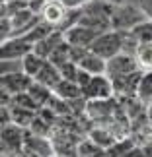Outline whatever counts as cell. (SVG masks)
I'll use <instances>...</instances> for the list:
<instances>
[{
	"label": "cell",
	"instance_id": "obj_1",
	"mask_svg": "<svg viewBox=\"0 0 152 157\" xmlns=\"http://www.w3.org/2000/svg\"><path fill=\"white\" fill-rule=\"evenodd\" d=\"M144 20H148V14L142 12L138 6L131 2H123L113 8L111 14V29L117 31H133L138 23H142Z\"/></svg>",
	"mask_w": 152,
	"mask_h": 157
},
{
	"label": "cell",
	"instance_id": "obj_2",
	"mask_svg": "<svg viewBox=\"0 0 152 157\" xmlns=\"http://www.w3.org/2000/svg\"><path fill=\"white\" fill-rule=\"evenodd\" d=\"M123 35L125 31H117V29H109V31L98 35V39L92 43L90 51L100 54L101 58L111 60L113 56L123 52Z\"/></svg>",
	"mask_w": 152,
	"mask_h": 157
},
{
	"label": "cell",
	"instance_id": "obj_3",
	"mask_svg": "<svg viewBox=\"0 0 152 157\" xmlns=\"http://www.w3.org/2000/svg\"><path fill=\"white\" fill-rule=\"evenodd\" d=\"M82 97L86 101H101V99H111L115 97L113 82L107 74L94 76L86 87H82Z\"/></svg>",
	"mask_w": 152,
	"mask_h": 157
},
{
	"label": "cell",
	"instance_id": "obj_4",
	"mask_svg": "<svg viewBox=\"0 0 152 157\" xmlns=\"http://www.w3.org/2000/svg\"><path fill=\"white\" fill-rule=\"evenodd\" d=\"M142 72L144 70H138V72H133V74H125V76H115L111 78L113 82V89H115V97L125 99V97H137V89H138V83H141V78H142Z\"/></svg>",
	"mask_w": 152,
	"mask_h": 157
},
{
	"label": "cell",
	"instance_id": "obj_5",
	"mask_svg": "<svg viewBox=\"0 0 152 157\" xmlns=\"http://www.w3.org/2000/svg\"><path fill=\"white\" fill-rule=\"evenodd\" d=\"M142 70L141 64H138L137 56H131V54H117L111 60H107V76L115 78V76H125V74H133V72Z\"/></svg>",
	"mask_w": 152,
	"mask_h": 157
},
{
	"label": "cell",
	"instance_id": "obj_6",
	"mask_svg": "<svg viewBox=\"0 0 152 157\" xmlns=\"http://www.w3.org/2000/svg\"><path fill=\"white\" fill-rule=\"evenodd\" d=\"M33 43H29L26 37H12L8 41H4L0 45V56L2 60H16V58H23L27 52L33 51Z\"/></svg>",
	"mask_w": 152,
	"mask_h": 157
},
{
	"label": "cell",
	"instance_id": "obj_7",
	"mask_svg": "<svg viewBox=\"0 0 152 157\" xmlns=\"http://www.w3.org/2000/svg\"><path fill=\"white\" fill-rule=\"evenodd\" d=\"M64 33V41L68 45L72 47H84V49H90L92 47V43L96 39H98V35L100 33H96L94 29H88V27H84V25H74V27H70V29H66Z\"/></svg>",
	"mask_w": 152,
	"mask_h": 157
},
{
	"label": "cell",
	"instance_id": "obj_8",
	"mask_svg": "<svg viewBox=\"0 0 152 157\" xmlns=\"http://www.w3.org/2000/svg\"><path fill=\"white\" fill-rule=\"evenodd\" d=\"M33 83V78L27 76L26 72H16V74H6L0 80L4 91H8L10 95H18V93H26L29 86Z\"/></svg>",
	"mask_w": 152,
	"mask_h": 157
},
{
	"label": "cell",
	"instance_id": "obj_9",
	"mask_svg": "<svg viewBox=\"0 0 152 157\" xmlns=\"http://www.w3.org/2000/svg\"><path fill=\"white\" fill-rule=\"evenodd\" d=\"M64 41V33L63 31H59V29H55V31L51 35H47L45 39H41L39 43H35L33 47V51L39 54V56H43L45 60H49V56L53 54V51L57 49V47L60 45Z\"/></svg>",
	"mask_w": 152,
	"mask_h": 157
},
{
	"label": "cell",
	"instance_id": "obj_10",
	"mask_svg": "<svg viewBox=\"0 0 152 157\" xmlns=\"http://www.w3.org/2000/svg\"><path fill=\"white\" fill-rule=\"evenodd\" d=\"M80 66L82 70H86L90 72L92 76H103V74H107V60L105 58H101L100 54H96L92 51H88V54L80 60Z\"/></svg>",
	"mask_w": 152,
	"mask_h": 157
},
{
	"label": "cell",
	"instance_id": "obj_11",
	"mask_svg": "<svg viewBox=\"0 0 152 157\" xmlns=\"http://www.w3.org/2000/svg\"><path fill=\"white\" fill-rule=\"evenodd\" d=\"M66 10L63 2H47V6L43 8V14H41V20L51 23L55 27H60V23L64 21V16H66Z\"/></svg>",
	"mask_w": 152,
	"mask_h": 157
},
{
	"label": "cell",
	"instance_id": "obj_12",
	"mask_svg": "<svg viewBox=\"0 0 152 157\" xmlns=\"http://www.w3.org/2000/svg\"><path fill=\"white\" fill-rule=\"evenodd\" d=\"M33 80L39 82V83H43V86H47V87H51V89H55V87H57V83L63 80V76H60V72H59L57 66L47 60L45 66L39 70V74L35 76Z\"/></svg>",
	"mask_w": 152,
	"mask_h": 157
},
{
	"label": "cell",
	"instance_id": "obj_13",
	"mask_svg": "<svg viewBox=\"0 0 152 157\" xmlns=\"http://www.w3.org/2000/svg\"><path fill=\"white\" fill-rule=\"evenodd\" d=\"M53 93L57 97L64 99V101H74V99H80L82 97V87L78 86L76 82H70V80H60L57 83V87L53 89Z\"/></svg>",
	"mask_w": 152,
	"mask_h": 157
},
{
	"label": "cell",
	"instance_id": "obj_14",
	"mask_svg": "<svg viewBox=\"0 0 152 157\" xmlns=\"http://www.w3.org/2000/svg\"><path fill=\"white\" fill-rule=\"evenodd\" d=\"M90 140H94L98 146H101L103 149H107V147H111L115 142L119 140V136L115 134L113 130H109L105 128V126H96V128L90 130V134H88Z\"/></svg>",
	"mask_w": 152,
	"mask_h": 157
},
{
	"label": "cell",
	"instance_id": "obj_15",
	"mask_svg": "<svg viewBox=\"0 0 152 157\" xmlns=\"http://www.w3.org/2000/svg\"><path fill=\"white\" fill-rule=\"evenodd\" d=\"M27 93H29V97H31V99L35 101V105H37L39 109H41V107H47V105H49L51 97L55 95L51 87H47V86H43V83L35 82V80H33V83H31V86H29Z\"/></svg>",
	"mask_w": 152,
	"mask_h": 157
},
{
	"label": "cell",
	"instance_id": "obj_16",
	"mask_svg": "<svg viewBox=\"0 0 152 157\" xmlns=\"http://www.w3.org/2000/svg\"><path fill=\"white\" fill-rule=\"evenodd\" d=\"M80 25L84 27H88V29H94L96 33H105L111 29V20L109 17H101V16H90V14H84V10H82V17H80Z\"/></svg>",
	"mask_w": 152,
	"mask_h": 157
},
{
	"label": "cell",
	"instance_id": "obj_17",
	"mask_svg": "<svg viewBox=\"0 0 152 157\" xmlns=\"http://www.w3.org/2000/svg\"><path fill=\"white\" fill-rule=\"evenodd\" d=\"M137 99L146 107L152 105V70L142 72L141 83H138V89H137Z\"/></svg>",
	"mask_w": 152,
	"mask_h": 157
},
{
	"label": "cell",
	"instance_id": "obj_18",
	"mask_svg": "<svg viewBox=\"0 0 152 157\" xmlns=\"http://www.w3.org/2000/svg\"><path fill=\"white\" fill-rule=\"evenodd\" d=\"M76 157H107V155H105V149H103L101 146H98L94 140H90V138H82L80 144H78Z\"/></svg>",
	"mask_w": 152,
	"mask_h": 157
},
{
	"label": "cell",
	"instance_id": "obj_19",
	"mask_svg": "<svg viewBox=\"0 0 152 157\" xmlns=\"http://www.w3.org/2000/svg\"><path fill=\"white\" fill-rule=\"evenodd\" d=\"M22 60H23V72H26L27 76H31V78L37 76V74H39V70L43 68L45 62H47V60H45L43 56H39V54L35 52V51L27 52Z\"/></svg>",
	"mask_w": 152,
	"mask_h": 157
},
{
	"label": "cell",
	"instance_id": "obj_20",
	"mask_svg": "<svg viewBox=\"0 0 152 157\" xmlns=\"http://www.w3.org/2000/svg\"><path fill=\"white\" fill-rule=\"evenodd\" d=\"M135 146H137V142L133 140V136L131 138H119L111 147L105 149V155L107 157H123L127 151H131Z\"/></svg>",
	"mask_w": 152,
	"mask_h": 157
},
{
	"label": "cell",
	"instance_id": "obj_21",
	"mask_svg": "<svg viewBox=\"0 0 152 157\" xmlns=\"http://www.w3.org/2000/svg\"><path fill=\"white\" fill-rule=\"evenodd\" d=\"M131 33L138 41V45H152V17L144 20L142 23H138Z\"/></svg>",
	"mask_w": 152,
	"mask_h": 157
},
{
	"label": "cell",
	"instance_id": "obj_22",
	"mask_svg": "<svg viewBox=\"0 0 152 157\" xmlns=\"http://www.w3.org/2000/svg\"><path fill=\"white\" fill-rule=\"evenodd\" d=\"M113 8L115 6L103 2V0H92L84 10V14H90V16H101V17H109L111 20V14H113Z\"/></svg>",
	"mask_w": 152,
	"mask_h": 157
},
{
	"label": "cell",
	"instance_id": "obj_23",
	"mask_svg": "<svg viewBox=\"0 0 152 157\" xmlns=\"http://www.w3.org/2000/svg\"><path fill=\"white\" fill-rule=\"evenodd\" d=\"M55 29H57V27H55V25H51V23H47V21H43V20H41L39 23H37V25H35L33 29H31V31H29L27 35H23V37H26L27 41H29V43H39V41L41 39H45L47 37V35H51L53 31H55Z\"/></svg>",
	"mask_w": 152,
	"mask_h": 157
},
{
	"label": "cell",
	"instance_id": "obj_24",
	"mask_svg": "<svg viewBox=\"0 0 152 157\" xmlns=\"http://www.w3.org/2000/svg\"><path fill=\"white\" fill-rule=\"evenodd\" d=\"M49 62H53L57 68L66 64V62H70V45L66 43V41H63V43L53 51V54L49 56Z\"/></svg>",
	"mask_w": 152,
	"mask_h": 157
},
{
	"label": "cell",
	"instance_id": "obj_25",
	"mask_svg": "<svg viewBox=\"0 0 152 157\" xmlns=\"http://www.w3.org/2000/svg\"><path fill=\"white\" fill-rule=\"evenodd\" d=\"M137 60L142 70H152V45H141L137 52Z\"/></svg>",
	"mask_w": 152,
	"mask_h": 157
},
{
	"label": "cell",
	"instance_id": "obj_26",
	"mask_svg": "<svg viewBox=\"0 0 152 157\" xmlns=\"http://www.w3.org/2000/svg\"><path fill=\"white\" fill-rule=\"evenodd\" d=\"M0 72L2 76L6 74H16V72H23V60L16 58V60H0Z\"/></svg>",
	"mask_w": 152,
	"mask_h": 157
},
{
	"label": "cell",
	"instance_id": "obj_27",
	"mask_svg": "<svg viewBox=\"0 0 152 157\" xmlns=\"http://www.w3.org/2000/svg\"><path fill=\"white\" fill-rule=\"evenodd\" d=\"M78 70H80V66L76 62H72V60L63 64V66H59V72H60V76H63V80H70V82H76Z\"/></svg>",
	"mask_w": 152,
	"mask_h": 157
},
{
	"label": "cell",
	"instance_id": "obj_28",
	"mask_svg": "<svg viewBox=\"0 0 152 157\" xmlns=\"http://www.w3.org/2000/svg\"><path fill=\"white\" fill-rule=\"evenodd\" d=\"M14 37V25H12V17H6L2 16V20H0V39H2V43L4 41H8Z\"/></svg>",
	"mask_w": 152,
	"mask_h": 157
},
{
	"label": "cell",
	"instance_id": "obj_29",
	"mask_svg": "<svg viewBox=\"0 0 152 157\" xmlns=\"http://www.w3.org/2000/svg\"><path fill=\"white\" fill-rule=\"evenodd\" d=\"M90 2H92V0H63L66 10H82V8H86Z\"/></svg>",
	"mask_w": 152,
	"mask_h": 157
},
{
	"label": "cell",
	"instance_id": "obj_30",
	"mask_svg": "<svg viewBox=\"0 0 152 157\" xmlns=\"http://www.w3.org/2000/svg\"><path fill=\"white\" fill-rule=\"evenodd\" d=\"M127 2L138 6L142 12H146V14H148V17H152V0H127Z\"/></svg>",
	"mask_w": 152,
	"mask_h": 157
},
{
	"label": "cell",
	"instance_id": "obj_31",
	"mask_svg": "<svg viewBox=\"0 0 152 157\" xmlns=\"http://www.w3.org/2000/svg\"><path fill=\"white\" fill-rule=\"evenodd\" d=\"M92 78H94V76L90 74V72H86V70H82V68H80V70H78V76H76V83H78L80 87H86Z\"/></svg>",
	"mask_w": 152,
	"mask_h": 157
},
{
	"label": "cell",
	"instance_id": "obj_32",
	"mask_svg": "<svg viewBox=\"0 0 152 157\" xmlns=\"http://www.w3.org/2000/svg\"><path fill=\"white\" fill-rule=\"evenodd\" d=\"M141 149H142V157H152V140L146 142V144H142Z\"/></svg>",
	"mask_w": 152,
	"mask_h": 157
},
{
	"label": "cell",
	"instance_id": "obj_33",
	"mask_svg": "<svg viewBox=\"0 0 152 157\" xmlns=\"http://www.w3.org/2000/svg\"><path fill=\"white\" fill-rule=\"evenodd\" d=\"M123 157H142V149H141V146H135L131 151H127Z\"/></svg>",
	"mask_w": 152,
	"mask_h": 157
},
{
	"label": "cell",
	"instance_id": "obj_34",
	"mask_svg": "<svg viewBox=\"0 0 152 157\" xmlns=\"http://www.w3.org/2000/svg\"><path fill=\"white\" fill-rule=\"evenodd\" d=\"M103 2H107V4H111V6H119V4L127 2V0H103Z\"/></svg>",
	"mask_w": 152,
	"mask_h": 157
},
{
	"label": "cell",
	"instance_id": "obj_35",
	"mask_svg": "<svg viewBox=\"0 0 152 157\" xmlns=\"http://www.w3.org/2000/svg\"><path fill=\"white\" fill-rule=\"evenodd\" d=\"M47 2H63V0H47Z\"/></svg>",
	"mask_w": 152,
	"mask_h": 157
},
{
	"label": "cell",
	"instance_id": "obj_36",
	"mask_svg": "<svg viewBox=\"0 0 152 157\" xmlns=\"http://www.w3.org/2000/svg\"><path fill=\"white\" fill-rule=\"evenodd\" d=\"M23 2H29V0H23Z\"/></svg>",
	"mask_w": 152,
	"mask_h": 157
}]
</instances>
